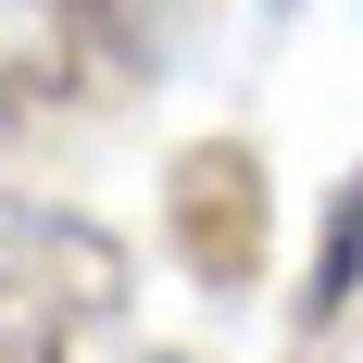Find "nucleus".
Wrapping results in <instances>:
<instances>
[{
  "instance_id": "39448f33",
  "label": "nucleus",
  "mask_w": 363,
  "mask_h": 363,
  "mask_svg": "<svg viewBox=\"0 0 363 363\" xmlns=\"http://www.w3.org/2000/svg\"><path fill=\"white\" fill-rule=\"evenodd\" d=\"M13 88H26V63L0 50V125H26V101H13Z\"/></svg>"
},
{
  "instance_id": "423d86ee",
  "label": "nucleus",
  "mask_w": 363,
  "mask_h": 363,
  "mask_svg": "<svg viewBox=\"0 0 363 363\" xmlns=\"http://www.w3.org/2000/svg\"><path fill=\"white\" fill-rule=\"evenodd\" d=\"M150 363H201V351H150Z\"/></svg>"
},
{
  "instance_id": "7ed1b4c3",
  "label": "nucleus",
  "mask_w": 363,
  "mask_h": 363,
  "mask_svg": "<svg viewBox=\"0 0 363 363\" xmlns=\"http://www.w3.org/2000/svg\"><path fill=\"white\" fill-rule=\"evenodd\" d=\"M26 26L50 38V63H88L101 88H150V75H176L188 13L176 0H26Z\"/></svg>"
},
{
  "instance_id": "f03ea898",
  "label": "nucleus",
  "mask_w": 363,
  "mask_h": 363,
  "mask_svg": "<svg viewBox=\"0 0 363 363\" xmlns=\"http://www.w3.org/2000/svg\"><path fill=\"white\" fill-rule=\"evenodd\" d=\"M263 238H276L263 150H251V138H188L176 163H163V251H176L213 301H238V289L263 276Z\"/></svg>"
},
{
  "instance_id": "f257e3e1",
  "label": "nucleus",
  "mask_w": 363,
  "mask_h": 363,
  "mask_svg": "<svg viewBox=\"0 0 363 363\" xmlns=\"http://www.w3.org/2000/svg\"><path fill=\"white\" fill-rule=\"evenodd\" d=\"M138 263L75 201H0V363H113Z\"/></svg>"
},
{
  "instance_id": "20e7f679",
  "label": "nucleus",
  "mask_w": 363,
  "mask_h": 363,
  "mask_svg": "<svg viewBox=\"0 0 363 363\" xmlns=\"http://www.w3.org/2000/svg\"><path fill=\"white\" fill-rule=\"evenodd\" d=\"M363 301V176L326 201V238H313V276H301V326H338Z\"/></svg>"
}]
</instances>
